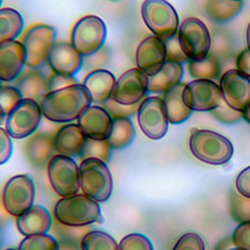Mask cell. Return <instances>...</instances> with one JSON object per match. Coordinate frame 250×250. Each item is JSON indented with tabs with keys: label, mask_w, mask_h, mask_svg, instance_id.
I'll return each instance as SVG.
<instances>
[{
	"label": "cell",
	"mask_w": 250,
	"mask_h": 250,
	"mask_svg": "<svg viewBox=\"0 0 250 250\" xmlns=\"http://www.w3.org/2000/svg\"><path fill=\"white\" fill-rule=\"evenodd\" d=\"M188 146L197 159L212 165H223L233 154L231 142L227 137L211 130L193 129Z\"/></svg>",
	"instance_id": "cell-3"
},
{
	"label": "cell",
	"mask_w": 250,
	"mask_h": 250,
	"mask_svg": "<svg viewBox=\"0 0 250 250\" xmlns=\"http://www.w3.org/2000/svg\"><path fill=\"white\" fill-rule=\"evenodd\" d=\"M25 66V52L20 40L0 45V80L14 81Z\"/></svg>",
	"instance_id": "cell-20"
},
{
	"label": "cell",
	"mask_w": 250,
	"mask_h": 250,
	"mask_svg": "<svg viewBox=\"0 0 250 250\" xmlns=\"http://www.w3.org/2000/svg\"><path fill=\"white\" fill-rule=\"evenodd\" d=\"M183 99L188 107L195 111H211L223 100L220 86L213 80L194 79L186 84Z\"/></svg>",
	"instance_id": "cell-13"
},
{
	"label": "cell",
	"mask_w": 250,
	"mask_h": 250,
	"mask_svg": "<svg viewBox=\"0 0 250 250\" xmlns=\"http://www.w3.org/2000/svg\"><path fill=\"white\" fill-rule=\"evenodd\" d=\"M140 104L126 105V104H119L112 99H109L108 101H106L101 105L104 107V109L109 113V115L112 118H122V117L130 118L131 116L137 113Z\"/></svg>",
	"instance_id": "cell-38"
},
{
	"label": "cell",
	"mask_w": 250,
	"mask_h": 250,
	"mask_svg": "<svg viewBox=\"0 0 250 250\" xmlns=\"http://www.w3.org/2000/svg\"><path fill=\"white\" fill-rule=\"evenodd\" d=\"M242 114H243V119L250 124V104L242 111Z\"/></svg>",
	"instance_id": "cell-49"
},
{
	"label": "cell",
	"mask_w": 250,
	"mask_h": 250,
	"mask_svg": "<svg viewBox=\"0 0 250 250\" xmlns=\"http://www.w3.org/2000/svg\"><path fill=\"white\" fill-rule=\"evenodd\" d=\"M180 46L188 60H202L209 55L211 36L205 23L197 18L189 17L182 21L178 29Z\"/></svg>",
	"instance_id": "cell-8"
},
{
	"label": "cell",
	"mask_w": 250,
	"mask_h": 250,
	"mask_svg": "<svg viewBox=\"0 0 250 250\" xmlns=\"http://www.w3.org/2000/svg\"><path fill=\"white\" fill-rule=\"evenodd\" d=\"M242 9V1L206 0L205 11L208 17L218 22L225 23L233 19Z\"/></svg>",
	"instance_id": "cell-29"
},
{
	"label": "cell",
	"mask_w": 250,
	"mask_h": 250,
	"mask_svg": "<svg viewBox=\"0 0 250 250\" xmlns=\"http://www.w3.org/2000/svg\"><path fill=\"white\" fill-rule=\"evenodd\" d=\"M137 118L142 132L151 140H159L167 133L169 121L160 97L145 98L139 105Z\"/></svg>",
	"instance_id": "cell-12"
},
{
	"label": "cell",
	"mask_w": 250,
	"mask_h": 250,
	"mask_svg": "<svg viewBox=\"0 0 250 250\" xmlns=\"http://www.w3.org/2000/svg\"><path fill=\"white\" fill-rule=\"evenodd\" d=\"M91 98L82 84L48 92L39 102L43 116L56 123H70L91 105Z\"/></svg>",
	"instance_id": "cell-1"
},
{
	"label": "cell",
	"mask_w": 250,
	"mask_h": 250,
	"mask_svg": "<svg viewBox=\"0 0 250 250\" xmlns=\"http://www.w3.org/2000/svg\"><path fill=\"white\" fill-rule=\"evenodd\" d=\"M232 244H233L232 238H231V239H230V238H226V239L220 241V242L217 244L215 250H229V249H230L229 247H230V245H232Z\"/></svg>",
	"instance_id": "cell-48"
},
{
	"label": "cell",
	"mask_w": 250,
	"mask_h": 250,
	"mask_svg": "<svg viewBox=\"0 0 250 250\" xmlns=\"http://www.w3.org/2000/svg\"><path fill=\"white\" fill-rule=\"evenodd\" d=\"M6 114H5V112H4V110H3V108L1 107V105H0V125L4 122V120L6 119Z\"/></svg>",
	"instance_id": "cell-51"
},
{
	"label": "cell",
	"mask_w": 250,
	"mask_h": 250,
	"mask_svg": "<svg viewBox=\"0 0 250 250\" xmlns=\"http://www.w3.org/2000/svg\"><path fill=\"white\" fill-rule=\"evenodd\" d=\"M2 2H3V0H0V7H1V5H2Z\"/></svg>",
	"instance_id": "cell-55"
},
{
	"label": "cell",
	"mask_w": 250,
	"mask_h": 250,
	"mask_svg": "<svg viewBox=\"0 0 250 250\" xmlns=\"http://www.w3.org/2000/svg\"><path fill=\"white\" fill-rule=\"evenodd\" d=\"M210 112L218 121L224 124H233L243 118L241 111L231 108L225 103L224 100H222L220 104Z\"/></svg>",
	"instance_id": "cell-39"
},
{
	"label": "cell",
	"mask_w": 250,
	"mask_h": 250,
	"mask_svg": "<svg viewBox=\"0 0 250 250\" xmlns=\"http://www.w3.org/2000/svg\"><path fill=\"white\" fill-rule=\"evenodd\" d=\"M229 250H243V249H240V248H237V247H236V248H230Z\"/></svg>",
	"instance_id": "cell-53"
},
{
	"label": "cell",
	"mask_w": 250,
	"mask_h": 250,
	"mask_svg": "<svg viewBox=\"0 0 250 250\" xmlns=\"http://www.w3.org/2000/svg\"><path fill=\"white\" fill-rule=\"evenodd\" d=\"M147 93V75L140 68L134 67L116 79L111 99L119 104L131 105L140 104Z\"/></svg>",
	"instance_id": "cell-14"
},
{
	"label": "cell",
	"mask_w": 250,
	"mask_h": 250,
	"mask_svg": "<svg viewBox=\"0 0 250 250\" xmlns=\"http://www.w3.org/2000/svg\"><path fill=\"white\" fill-rule=\"evenodd\" d=\"M135 134V127L130 118H112L111 130L106 140L111 149H122L133 142Z\"/></svg>",
	"instance_id": "cell-28"
},
{
	"label": "cell",
	"mask_w": 250,
	"mask_h": 250,
	"mask_svg": "<svg viewBox=\"0 0 250 250\" xmlns=\"http://www.w3.org/2000/svg\"><path fill=\"white\" fill-rule=\"evenodd\" d=\"M172 250H205V246L197 233L187 232L177 240Z\"/></svg>",
	"instance_id": "cell-40"
},
{
	"label": "cell",
	"mask_w": 250,
	"mask_h": 250,
	"mask_svg": "<svg viewBox=\"0 0 250 250\" xmlns=\"http://www.w3.org/2000/svg\"><path fill=\"white\" fill-rule=\"evenodd\" d=\"M246 42H247V48L250 50V22L248 23L247 30H246Z\"/></svg>",
	"instance_id": "cell-50"
},
{
	"label": "cell",
	"mask_w": 250,
	"mask_h": 250,
	"mask_svg": "<svg viewBox=\"0 0 250 250\" xmlns=\"http://www.w3.org/2000/svg\"><path fill=\"white\" fill-rule=\"evenodd\" d=\"M22 148L27 162L36 169H43L48 166L55 155L54 135L45 131H37L26 138Z\"/></svg>",
	"instance_id": "cell-18"
},
{
	"label": "cell",
	"mask_w": 250,
	"mask_h": 250,
	"mask_svg": "<svg viewBox=\"0 0 250 250\" xmlns=\"http://www.w3.org/2000/svg\"><path fill=\"white\" fill-rule=\"evenodd\" d=\"M13 82L23 99H31L39 103L48 93L47 76L39 68L25 66Z\"/></svg>",
	"instance_id": "cell-23"
},
{
	"label": "cell",
	"mask_w": 250,
	"mask_h": 250,
	"mask_svg": "<svg viewBox=\"0 0 250 250\" xmlns=\"http://www.w3.org/2000/svg\"><path fill=\"white\" fill-rule=\"evenodd\" d=\"M77 124L87 138L106 140L112 126V117L102 105H89L77 118Z\"/></svg>",
	"instance_id": "cell-19"
},
{
	"label": "cell",
	"mask_w": 250,
	"mask_h": 250,
	"mask_svg": "<svg viewBox=\"0 0 250 250\" xmlns=\"http://www.w3.org/2000/svg\"><path fill=\"white\" fill-rule=\"evenodd\" d=\"M186 84L180 82L163 94V104L169 123L180 124L185 122L191 114V109L184 102L183 94Z\"/></svg>",
	"instance_id": "cell-26"
},
{
	"label": "cell",
	"mask_w": 250,
	"mask_h": 250,
	"mask_svg": "<svg viewBox=\"0 0 250 250\" xmlns=\"http://www.w3.org/2000/svg\"><path fill=\"white\" fill-rule=\"evenodd\" d=\"M82 250H119V244L107 232L103 230H89L81 239Z\"/></svg>",
	"instance_id": "cell-31"
},
{
	"label": "cell",
	"mask_w": 250,
	"mask_h": 250,
	"mask_svg": "<svg viewBox=\"0 0 250 250\" xmlns=\"http://www.w3.org/2000/svg\"><path fill=\"white\" fill-rule=\"evenodd\" d=\"M83 58L70 42L56 40L48 54L46 63L52 72L74 76L83 65Z\"/></svg>",
	"instance_id": "cell-16"
},
{
	"label": "cell",
	"mask_w": 250,
	"mask_h": 250,
	"mask_svg": "<svg viewBox=\"0 0 250 250\" xmlns=\"http://www.w3.org/2000/svg\"><path fill=\"white\" fill-rule=\"evenodd\" d=\"M13 142L12 137L6 129L0 127V165L5 164L12 156Z\"/></svg>",
	"instance_id": "cell-44"
},
{
	"label": "cell",
	"mask_w": 250,
	"mask_h": 250,
	"mask_svg": "<svg viewBox=\"0 0 250 250\" xmlns=\"http://www.w3.org/2000/svg\"><path fill=\"white\" fill-rule=\"evenodd\" d=\"M142 18L153 35L168 40L177 35L179 16L166 0H145L141 7Z\"/></svg>",
	"instance_id": "cell-5"
},
{
	"label": "cell",
	"mask_w": 250,
	"mask_h": 250,
	"mask_svg": "<svg viewBox=\"0 0 250 250\" xmlns=\"http://www.w3.org/2000/svg\"><path fill=\"white\" fill-rule=\"evenodd\" d=\"M235 65L239 72L250 79V50L248 48L243 49L237 55Z\"/></svg>",
	"instance_id": "cell-46"
},
{
	"label": "cell",
	"mask_w": 250,
	"mask_h": 250,
	"mask_svg": "<svg viewBox=\"0 0 250 250\" xmlns=\"http://www.w3.org/2000/svg\"><path fill=\"white\" fill-rule=\"evenodd\" d=\"M219 86L223 100L231 108L242 112L250 104V79L237 69L226 71Z\"/></svg>",
	"instance_id": "cell-15"
},
{
	"label": "cell",
	"mask_w": 250,
	"mask_h": 250,
	"mask_svg": "<svg viewBox=\"0 0 250 250\" xmlns=\"http://www.w3.org/2000/svg\"><path fill=\"white\" fill-rule=\"evenodd\" d=\"M21 92L14 85L0 86V105L6 115L22 100Z\"/></svg>",
	"instance_id": "cell-36"
},
{
	"label": "cell",
	"mask_w": 250,
	"mask_h": 250,
	"mask_svg": "<svg viewBox=\"0 0 250 250\" xmlns=\"http://www.w3.org/2000/svg\"><path fill=\"white\" fill-rule=\"evenodd\" d=\"M236 1H242V0H236Z\"/></svg>",
	"instance_id": "cell-57"
},
{
	"label": "cell",
	"mask_w": 250,
	"mask_h": 250,
	"mask_svg": "<svg viewBox=\"0 0 250 250\" xmlns=\"http://www.w3.org/2000/svg\"><path fill=\"white\" fill-rule=\"evenodd\" d=\"M18 250H59V241L54 235L41 233L25 236Z\"/></svg>",
	"instance_id": "cell-34"
},
{
	"label": "cell",
	"mask_w": 250,
	"mask_h": 250,
	"mask_svg": "<svg viewBox=\"0 0 250 250\" xmlns=\"http://www.w3.org/2000/svg\"><path fill=\"white\" fill-rule=\"evenodd\" d=\"M5 250H18V249H14V248H8V249H5Z\"/></svg>",
	"instance_id": "cell-54"
},
{
	"label": "cell",
	"mask_w": 250,
	"mask_h": 250,
	"mask_svg": "<svg viewBox=\"0 0 250 250\" xmlns=\"http://www.w3.org/2000/svg\"><path fill=\"white\" fill-rule=\"evenodd\" d=\"M184 68L181 62L166 61L161 69L150 76H147V92L164 94L181 82Z\"/></svg>",
	"instance_id": "cell-25"
},
{
	"label": "cell",
	"mask_w": 250,
	"mask_h": 250,
	"mask_svg": "<svg viewBox=\"0 0 250 250\" xmlns=\"http://www.w3.org/2000/svg\"><path fill=\"white\" fill-rule=\"evenodd\" d=\"M42 116L38 102L22 99L6 116L5 129L14 139H25L36 132Z\"/></svg>",
	"instance_id": "cell-9"
},
{
	"label": "cell",
	"mask_w": 250,
	"mask_h": 250,
	"mask_svg": "<svg viewBox=\"0 0 250 250\" xmlns=\"http://www.w3.org/2000/svg\"><path fill=\"white\" fill-rule=\"evenodd\" d=\"M119 250H153V246L146 235L129 233L119 242Z\"/></svg>",
	"instance_id": "cell-37"
},
{
	"label": "cell",
	"mask_w": 250,
	"mask_h": 250,
	"mask_svg": "<svg viewBox=\"0 0 250 250\" xmlns=\"http://www.w3.org/2000/svg\"><path fill=\"white\" fill-rule=\"evenodd\" d=\"M2 242H3V232H2V229L0 228V246H1Z\"/></svg>",
	"instance_id": "cell-52"
},
{
	"label": "cell",
	"mask_w": 250,
	"mask_h": 250,
	"mask_svg": "<svg viewBox=\"0 0 250 250\" xmlns=\"http://www.w3.org/2000/svg\"><path fill=\"white\" fill-rule=\"evenodd\" d=\"M87 137L77 123H64L54 134V146L59 154L69 157L79 156Z\"/></svg>",
	"instance_id": "cell-22"
},
{
	"label": "cell",
	"mask_w": 250,
	"mask_h": 250,
	"mask_svg": "<svg viewBox=\"0 0 250 250\" xmlns=\"http://www.w3.org/2000/svg\"><path fill=\"white\" fill-rule=\"evenodd\" d=\"M110 152L111 147L107 140H97L87 138L78 157L80 158V160L86 158H97L106 163L109 159Z\"/></svg>",
	"instance_id": "cell-32"
},
{
	"label": "cell",
	"mask_w": 250,
	"mask_h": 250,
	"mask_svg": "<svg viewBox=\"0 0 250 250\" xmlns=\"http://www.w3.org/2000/svg\"><path fill=\"white\" fill-rule=\"evenodd\" d=\"M59 250H82L80 243L71 241H59Z\"/></svg>",
	"instance_id": "cell-47"
},
{
	"label": "cell",
	"mask_w": 250,
	"mask_h": 250,
	"mask_svg": "<svg viewBox=\"0 0 250 250\" xmlns=\"http://www.w3.org/2000/svg\"><path fill=\"white\" fill-rule=\"evenodd\" d=\"M229 209L231 218L237 223L250 222V197L232 191L229 195Z\"/></svg>",
	"instance_id": "cell-35"
},
{
	"label": "cell",
	"mask_w": 250,
	"mask_h": 250,
	"mask_svg": "<svg viewBox=\"0 0 250 250\" xmlns=\"http://www.w3.org/2000/svg\"><path fill=\"white\" fill-rule=\"evenodd\" d=\"M188 70L192 78L214 80L219 77L221 67L218 60L214 56L208 55L202 60H188Z\"/></svg>",
	"instance_id": "cell-30"
},
{
	"label": "cell",
	"mask_w": 250,
	"mask_h": 250,
	"mask_svg": "<svg viewBox=\"0 0 250 250\" xmlns=\"http://www.w3.org/2000/svg\"><path fill=\"white\" fill-rule=\"evenodd\" d=\"M165 46H166V58L167 61H175L178 62H188V59L187 56L184 54L179 40L178 36L175 35L172 38L165 40Z\"/></svg>",
	"instance_id": "cell-43"
},
{
	"label": "cell",
	"mask_w": 250,
	"mask_h": 250,
	"mask_svg": "<svg viewBox=\"0 0 250 250\" xmlns=\"http://www.w3.org/2000/svg\"><path fill=\"white\" fill-rule=\"evenodd\" d=\"M47 84H48V92H52L64 87L78 84V82L75 76L73 75H65V74L51 72L47 76Z\"/></svg>",
	"instance_id": "cell-42"
},
{
	"label": "cell",
	"mask_w": 250,
	"mask_h": 250,
	"mask_svg": "<svg viewBox=\"0 0 250 250\" xmlns=\"http://www.w3.org/2000/svg\"><path fill=\"white\" fill-rule=\"evenodd\" d=\"M18 230L24 236L47 233L53 225L49 211L41 205H33L27 211L17 217Z\"/></svg>",
	"instance_id": "cell-24"
},
{
	"label": "cell",
	"mask_w": 250,
	"mask_h": 250,
	"mask_svg": "<svg viewBox=\"0 0 250 250\" xmlns=\"http://www.w3.org/2000/svg\"><path fill=\"white\" fill-rule=\"evenodd\" d=\"M79 184L82 192L98 202L106 201L112 193L111 173L106 163L97 158L80 161Z\"/></svg>",
	"instance_id": "cell-4"
},
{
	"label": "cell",
	"mask_w": 250,
	"mask_h": 250,
	"mask_svg": "<svg viewBox=\"0 0 250 250\" xmlns=\"http://www.w3.org/2000/svg\"><path fill=\"white\" fill-rule=\"evenodd\" d=\"M23 19L13 8H0V45L16 40L23 29Z\"/></svg>",
	"instance_id": "cell-27"
},
{
	"label": "cell",
	"mask_w": 250,
	"mask_h": 250,
	"mask_svg": "<svg viewBox=\"0 0 250 250\" xmlns=\"http://www.w3.org/2000/svg\"><path fill=\"white\" fill-rule=\"evenodd\" d=\"M52 231L58 241H71L80 243L83 236L91 230L90 226L86 227H72L60 223L58 220H53Z\"/></svg>",
	"instance_id": "cell-33"
},
{
	"label": "cell",
	"mask_w": 250,
	"mask_h": 250,
	"mask_svg": "<svg viewBox=\"0 0 250 250\" xmlns=\"http://www.w3.org/2000/svg\"><path fill=\"white\" fill-rule=\"evenodd\" d=\"M166 61V46L161 38L150 35L139 44L136 51L137 67L147 76L157 73Z\"/></svg>",
	"instance_id": "cell-17"
},
{
	"label": "cell",
	"mask_w": 250,
	"mask_h": 250,
	"mask_svg": "<svg viewBox=\"0 0 250 250\" xmlns=\"http://www.w3.org/2000/svg\"><path fill=\"white\" fill-rule=\"evenodd\" d=\"M106 38L104 21L95 15L79 19L70 33V44L83 57H89L102 49Z\"/></svg>",
	"instance_id": "cell-7"
},
{
	"label": "cell",
	"mask_w": 250,
	"mask_h": 250,
	"mask_svg": "<svg viewBox=\"0 0 250 250\" xmlns=\"http://www.w3.org/2000/svg\"><path fill=\"white\" fill-rule=\"evenodd\" d=\"M20 41L25 52V66L40 68L56 41V29L47 23H33L23 31Z\"/></svg>",
	"instance_id": "cell-6"
},
{
	"label": "cell",
	"mask_w": 250,
	"mask_h": 250,
	"mask_svg": "<svg viewBox=\"0 0 250 250\" xmlns=\"http://www.w3.org/2000/svg\"><path fill=\"white\" fill-rule=\"evenodd\" d=\"M235 188L240 194L250 197V166L243 169L236 177Z\"/></svg>",
	"instance_id": "cell-45"
},
{
	"label": "cell",
	"mask_w": 250,
	"mask_h": 250,
	"mask_svg": "<svg viewBox=\"0 0 250 250\" xmlns=\"http://www.w3.org/2000/svg\"><path fill=\"white\" fill-rule=\"evenodd\" d=\"M116 78L113 73L104 68H95L88 72L82 81L92 103L103 104L111 99Z\"/></svg>",
	"instance_id": "cell-21"
},
{
	"label": "cell",
	"mask_w": 250,
	"mask_h": 250,
	"mask_svg": "<svg viewBox=\"0 0 250 250\" xmlns=\"http://www.w3.org/2000/svg\"><path fill=\"white\" fill-rule=\"evenodd\" d=\"M1 85H2V81L0 80V86H1Z\"/></svg>",
	"instance_id": "cell-56"
},
{
	"label": "cell",
	"mask_w": 250,
	"mask_h": 250,
	"mask_svg": "<svg viewBox=\"0 0 250 250\" xmlns=\"http://www.w3.org/2000/svg\"><path fill=\"white\" fill-rule=\"evenodd\" d=\"M54 217L60 223L72 227H86L104 221L99 202L84 193L59 199L54 207Z\"/></svg>",
	"instance_id": "cell-2"
},
{
	"label": "cell",
	"mask_w": 250,
	"mask_h": 250,
	"mask_svg": "<svg viewBox=\"0 0 250 250\" xmlns=\"http://www.w3.org/2000/svg\"><path fill=\"white\" fill-rule=\"evenodd\" d=\"M47 171L53 189L62 197L75 194L80 189L79 165L72 157L55 154L47 166Z\"/></svg>",
	"instance_id": "cell-10"
},
{
	"label": "cell",
	"mask_w": 250,
	"mask_h": 250,
	"mask_svg": "<svg viewBox=\"0 0 250 250\" xmlns=\"http://www.w3.org/2000/svg\"><path fill=\"white\" fill-rule=\"evenodd\" d=\"M35 185L25 174L16 175L8 180L2 192V203L12 216L19 217L34 205Z\"/></svg>",
	"instance_id": "cell-11"
},
{
	"label": "cell",
	"mask_w": 250,
	"mask_h": 250,
	"mask_svg": "<svg viewBox=\"0 0 250 250\" xmlns=\"http://www.w3.org/2000/svg\"><path fill=\"white\" fill-rule=\"evenodd\" d=\"M233 245L243 250H250V222L240 223L232 233Z\"/></svg>",
	"instance_id": "cell-41"
}]
</instances>
